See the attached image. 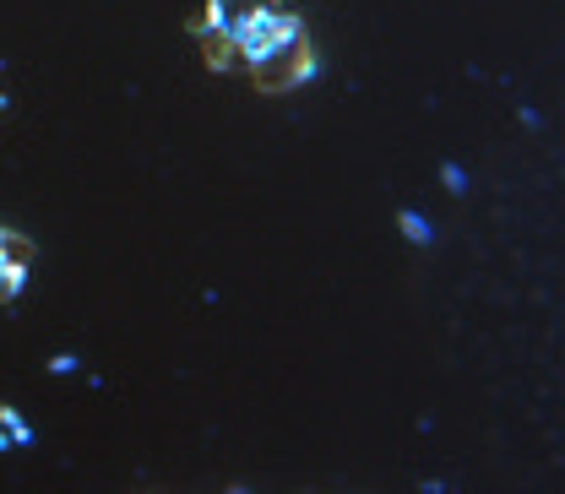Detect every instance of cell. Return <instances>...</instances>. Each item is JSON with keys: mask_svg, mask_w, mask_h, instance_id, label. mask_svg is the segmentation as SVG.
<instances>
[{"mask_svg": "<svg viewBox=\"0 0 565 494\" xmlns=\"http://www.w3.org/2000/svg\"><path fill=\"white\" fill-rule=\"evenodd\" d=\"M440 180H446L451 191H468V174H462L457 163H440Z\"/></svg>", "mask_w": 565, "mask_h": 494, "instance_id": "ba28073f", "label": "cell"}, {"mask_svg": "<svg viewBox=\"0 0 565 494\" xmlns=\"http://www.w3.org/2000/svg\"><path fill=\"white\" fill-rule=\"evenodd\" d=\"M250 6H256V0H207L202 17H191V33H234Z\"/></svg>", "mask_w": 565, "mask_h": 494, "instance_id": "3957f363", "label": "cell"}, {"mask_svg": "<svg viewBox=\"0 0 565 494\" xmlns=\"http://www.w3.org/2000/svg\"><path fill=\"white\" fill-rule=\"evenodd\" d=\"M22 288H28V267H11V261H0V304L22 299Z\"/></svg>", "mask_w": 565, "mask_h": 494, "instance_id": "8992f818", "label": "cell"}, {"mask_svg": "<svg viewBox=\"0 0 565 494\" xmlns=\"http://www.w3.org/2000/svg\"><path fill=\"white\" fill-rule=\"evenodd\" d=\"M267 6H282V0H267Z\"/></svg>", "mask_w": 565, "mask_h": 494, "instance_id": "30bf717a", "label": "cell"}, {"mask_svg": "<svg viewBox=\"0 0 565 494\" xmlns=\"http://www.w3.org/2000/svg\"><path fill=\"white\" fill-rule=\"evenodd\" d=\"M0 261H11V267H28V261H33V239L0 223Z\"/></svg>", "mask_w": 565, "mask_h": 494, "instance_id": "5b68a950", "label": "cell"}, {"mask_svg": "<svg viewBox=\"0 0 565 494\" xmlns=\"http://www.w3.org/2000/svg\"><path fill=\"white\" fill-rule=\"evenodd\" d=\"M397 228H403V234H408V239H414V245H429V239H435V234H429V223H424L419 212H397Z\"/></svg>", "mask_w": 565, "mask_h": 494, "instance_id": "52a82bcc", "label": "cell"}, {"mask_svg": "<svg viewBox=\"0 0 565 494\" xmlns=\"http://www.w3.org/2000/svg\"><path fill=\"white\" fill-rule=\"evenodd\" d=\"M22 445H33V429H28V419L17 408L0 402V451H22Z\"/></svg>", "mask_w": 565, "mask_h": 494, "instance_id": "277c9868", "label": "cell"}, {"mask_svg": "<svg viewBox=\"0 0 565 494\" xmlns=\"http://www.w3.org/2000/svg\"><path fill=\"white\" fill-rule=\"evenodd\" d=\"M305 22L288 11V6H267V0H256L245 17H239V28H234V55H239V66H256L267 50H278L288 33H299Z\"/></svg>", "mask_w": 565, "mask_h": 494, "instance_id": "7a4b0ae2", "label": "cell"}, {"mask_svg": "<svg viewBox=\"0 0 565 494\" xmlns=\"http://www.w3.org/2000/svg\"><path fill=\"white\" fill-rule=\"evenodd\" d=\"M71 369H76V358H66V353H61V358H50V375H71Z\"/></svg>", "mask_w": 565, "mask_h": 494, "instance_id": "9c48e42d", "label": "cell"}, {"mask_svg": "<svg viewBox=\"0 0 565 494\" xmlns=\"http://www.w3.org/2000/svg\"><path fill=\"white\" fill-rule=\"evenodd\" d=\"M245 71L256 76V87H262V93H294V87H305V82L321 71V61H316L310 33L299 28V33H288L278 50H267L256 66H245Z\"/></svg>", "mask_w": 565, "mask_h": 494, "instance_id": "6da1fadb", "label": "cell"}]
</instances>
